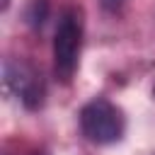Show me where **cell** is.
<instances>
[{"mask_svg": "<svg viewBox=\"0 0 155 155\" xmlns=\"http://www.w3.org/2000/svg\"><path fill=\"white\" fill-rule=\"evenodd\" d=\"M121 2H124V0H102V5H104L107 10H119Z\"/></svg>", "mask_w": 155, "mask_h": 155, "instance_id": "obj_5", "label": "cell"}, {"mask_svg": "<svg viewBox=\"0 0 155 155\" xmlns=\"http://www.w3.org/2000/svg\"><path fill=\"white\" fill-rule=\"evenodd\" d=\"M80 128L87 140L107 145L124 136V114L107 99H92L80 111Z\"/></svg>", "mask_w": 155, "mask_h": 155, "instance_id": "obj_2", "label": "cell"}, {"mask_svg": "<svg viewBox=\"0 0 155 155\" xmlns=\"http://www.w3.org/2000/svg\"><path fill=\"white\" fill-rule=\"evenodd\" d=\"M46 12H48V2L46 0H31V5L27 7V22L39 27L46 19Z\"/></svg>", "mask_w": 155, "mask_h": 155, "instance_id": "obj_4", "label": "cell"}, {"mask_svg": "<svg viewBox=\"0 0 155 155\" xmlns=\"http://www.w3.org/2000/svg\"><path fill=\"white\" fill-rule=\"evenodd\" d=\"M82 48V15L78 7H65L61 12L56 36H53V70L61 82H70Z\"/></svg>", "mask_w": 155, "mask_h": 155, "instance_id": "obj_1", "label": "cell"}, {"mask_svg": "<svg viewBox=\"0 0 155 155\" xmlns=\"http://www.w3.org/2000/svg\"><path fill=\"white\" fill-rule=\"evenodd\" d=\"M31 155H44V153H31Z\"/></svg>", "mask_w": 155, "mask_h": 155, "instance_id": "obj_6", "label": "cell"}, {"mask_svg": "<svg viewBox=\"0 0 155 155\" xmlns=\"http://www.w3.org/2000/svg\"><path fill=\"white\" fill-rule=\"evenodd\" d=\"M5 85L7 90H12L22 104L27 109H39L44 104V80H41V73L24 63V61H7L5 63Z\"/></svg>", "mask_w": 155, "mask_h": 155, "instance_id": "obj_3", "label": "cell"}]
</instances>
